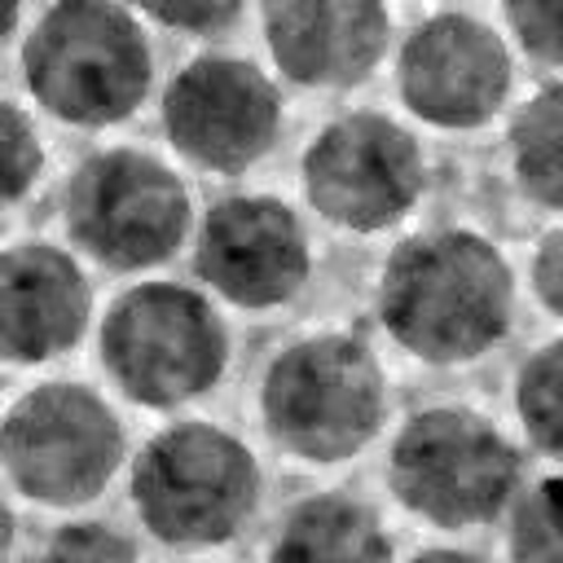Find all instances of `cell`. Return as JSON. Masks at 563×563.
I'll return each instance as SVG.
<instances>
[{
  "label": "cell",
  "instance_id": "obj_2",
  "mask_svg": "<svg viewBox=\"0 0 563 563\" xmlns=\"http://www.w3.org/2000/svg\"><path fill=\"white\" fill-rule=\"evenodd\" d=\"M391 383L378 347L356 325H317L277 343L255 383L268 444L299 466H343L387 427Z\"/></svg>",
  "mask_w": 563,
  "mask_h": 563
},
{
  "label": "cell",
  "instance_id": "obj_22",
  "mask_svg": "<svg viewBox=\"0 0 563 563\" xmlns=\"http://www.w3.org/2000/svg\"><path fill=\"white\" fill-rule=\"evenodd\" d=\"M141 13H145L150 26H163V31L185 35V40H224L251 18L246 4H220V0H211V4H163V9H141Z\"/></svg>",
  "mask_w": 563,
  "mask_h": 563
},
{
  "label": "cell",
  "instance_id": "obj_14",
  "mask_svg": "<svg viewBox=\"0 0 563 563\" xmlns=\"http://www.w3.org/2000/svg\"><path fill=\"white\" fill-rule=\"evenodd\" d=\"M97 317L84 260L53 238H18L0 260V330L13 369H40L75 352Z\"/></svg>",
  "mask_w": 563,
  "mask_h": 563
},
{
  "label": "cell",
  "instance_id": "obj_11",
  "mask_svg": "<svg viewBox=\"0 0 563 563\" xmlns=\"http://www.w3.org/2000/svg\"><path fill=\"white\" fill-rule=\"evenodd\" d=\"M396 101L431 132H484L515 106V48L475 9L418 13L391 53Z\"/></svg>",
  "mask_w": 563,
  "mask_h": 563
},
{
  "label": "cell",
  "instance_id": "obj_7",
  "mask_svg": "<svg viewBox=\"0 0 563 563\" xmlns=\"http://www.w3.org/2000/svg\"><path fill=\"white\" fill-rule=\"evenodd\" d=\"M128 501L141 532L163 550H220L255 523L264 466L224 422L176 418L132 453Z\"/></svg>",
  "mask_w": 563,
  "mask_h": 563
},
{
  "label": "cell",
  "instance_id": "obj_19",
  "mask_svg": "<svg viewBox=\"0 0 563 563\" xmlns=\"http://www.w3.org/2000/svg\"><path fill=\"white\" fill-rule=\"evenodd\" d=\"M31 563H145L136 537L101 515H70L44 532Z\"/></svg>",
  "mask_w": 563,
  "mask_h": 563
},
{
  "label": "cell",
  "instance_id": "obj_5",
  "mask_svg": "<svg viewBox=\"0 0 563 563\" xmlns=\"http://www.w3.org/2000/svg\"><path fill=\"white\" fill-rule=\"evenodd\" d=\"M383 479L409 519L471 532L506 519L528 484V453L493 413L466 400H431L391 431Z\"/></svg>",
  "mask_w": 563,
  "mask_h": 563
},
{
  "label": "cell",
  "instance_id": "obj_3",
  "mask_svg": "<svg viewBox=\"0 0 563 563\" xmlns=\"http://www.w3.org/2000/svg\"><path fill=\"white\" fill-rule=\"evenodd\" d=\"M154 70L145 13L110 0L40 4L18 40V79L35 114L75 132L136 119L154 92Z\"/></svg>",
  "mask_w": 563,
  "mask_h": 563
},
{
  "label": "cell",
  "instance_id": "obj_18",
  "mask_svg": "<svg viewBox=\"0 0 563 563\" xmlns=\"http://www.w3.org/2000/svg\"><path fill=\"white\" fill-rule=\"evenodd\" d=\"M501 523L506 563H563V471L528 479Z\"/></svg>",
  "mask_w": 563,
  "mask_h": 563
},
{
  "label": "cell",
  "instance_id": "obj_21",
  "mask_svg": "<svg viewBox=\"0 0 563 563\" xmlns=\"http://www.w3.org/2000/svg\"><path fill=\"white\" fill-rule=\"evenodd\" d=\"M493 18L519 57L545 70H563V0H519L501 4Z\"/></svg>",
  "mask_w": 563,
  "mask_h": 563
},
{
  "label": "cell",
  "instance_id": "obj_23",
  "mask_svg": "<svg viewBox=\"0 0 563 563\" xmlns=\"http://www.w3.org/2000/svg\"><path fill=\"white\" fill-rule=\"evenodd\" d=\"M528 290L537 299L541 312H550L554 321H563V220L550 224L528 255Z\"/></svg>",
  "mask_w": 563,
  "mask_h": 563
},
{
  "label": "cell",
  "instance_id": "obj_17",
  "mask_svg": "<svg viewBox=\"0 0 563 563\" xmlns=\"http://www.w3.org/2000/svg\"><path fill=\"white\" fill-rule=\"evenodd\" d=\"M510 409L528 449L563 462V334L541 339L519 356L510 374Z\"/></svg>",
  "mask_w": 563,
  "mask_h": 563
},
{
  "label": "cell",
  "instance_id": "obj_13",
  "mask_svg": "<svg viewBox=\"0 0 563 563\" xmlns=\"http://www.w3.org/2000/svg\"><path fill=\"white\" fill-rule=\"evenodd\" d=\"M273 75L299 92H352L396 53V13L365 0H277L255 9Z\"/></svg>",
  "mask_w": 563,
  "mask_h": 563
},
{
  "label": "cell",
  "instance_id": "obj_4",
  "mask_svg": "<svg viewBox=\"0 0 563 563\" xmlns=\"http://www.w3.org/2000/svg\"><path fill=\"white\" fill-rule=\"evenodd\" d=\"M97 365L128 405L176 413L229 378L233 334L198 282L141 277L97 317Z\"/></svg>",
  "mask_w": 563,
  "mask_h": 563
},
{
  "label": "cell",
  "instance_id": "obj_10",
  "mask_svg": "<svg viewBox=\"0 0 563 563\" xmlns=\"http://www.w3.org/2000/svg\"><path fill=\"white\" fill-rule=\"evenodd\" d=\"M167 150L202 176L255 172L286 132L282 79L233 48L185 57L158 88Z\"/></svg>",
  "mask_w": 563,
  "mask_h": 563
},
{
  "label": "cell",
  "instance_id": "obj_16",
  "mask_svg": "<svg viewBox=\"0 0 563 563\" xmlns=\"http://www.w3.org/2000/svg\"><path fill=\"white\" fill-rule=\"evenodd\" d=\"M506 167L523 202L563 216V75L510 106Z\"/></svg>",
  "mask_w": 563,
  "mask_h": 563
},
{
  "label": "cell",
  "instance_id": "obj_1",
  "mask_svg": "<svg viewBox=\"0 0 563 563\" xmlns=\"http://www.w3.org/2000/svg\"><path fill=\"white\" fill-rule=\"evenodd\" d=\"M515 264L475 224H422L378 264L374 321L391 347L431 369L484 361L515 334Z\"/></svg>",
  "mask_w": 563,
  "mask_h": 563
},
{
  "label": "cell",
  "instance_id": "obj_8",
  "mask_svg": "<svg viewBox=\"0 0 563 563\" xmlns=\"http://www.w3.org/2000/svg\"><path fill=\"white\" fill-rule=\"evenodd\" d=\"M9 488L40 510L92 506L132 462L128 422L84 378H40L22 387L0 422Z\"/></svg>",
  "mask_w": 563,
  "mask_h": 563
},
{
  "label": "cell",
  "instance_id": "obj_6",
  "mask_svg": "<svg viewBox=\"0 0 563 563\" xmlns=\"http://www.w3.org/2000/svg\"><path fill=\"white\" fill-rule=\"evenodd\" d=\"M57 220L79 260L141 277L194 242L198 207L172 158L150 145L110 141L70 163L57 185Z\"/></svg>",
  "mask_w": 563,
  "mask_h": 563
},
{
  "label": "cell",
  "instance_id": "obj_24",
  "mask_svg": "<svg viewBox=\"0 0 563 563\" xmlns=\"http://www.w3.org/2000/svg\"><path fill=\"white\" fill-rule=\"evenodd\" d=\"M405 563H493V559L479 554V550H471V545H422Z\"/></svg>",
  "mask_w": 563,
  "mask_h": 563
},
{
  "label": "cell",
  "instance_id": "obj_12",
  "mask_svg": "<svg viewBox=\"0 0 563 563\" xmlns=\"http://www.w3.org/2000/svg\"><path fill=\"white\" fill-rule=\"evenodd\" d=\"M194 282L224 308L264 317L295 308L317 273L303 211L268 189H224L194 224Z\"/></svg>",
  "mask_w": 563,
  "mask_h": 563
},
{
  "label": "cell",
  "instance_id": "obj_20",
  "mask_svg": "<svg viewBox=\"0 0 563 563\" xmlns=\"http://www.w3.org/2000/svg\"><path fill=\"white\" fill-rule=\"evenodd\" d=\"M0 141H4V202L18 211L48 176V145L35 123V110H26L18 97L0 101Z\"/></svg>",
  "mask_w": 563,
  "mask_h": 563
},
{
  "label": "cell",
  "instance_id": "obj_15",
  "mask_svg": "<svg viewBox=\"0 0 563 563\" xmlns=\"http://www.w3.org/2000/svg\"><path fill=\"white\" fill-rule=\"evenodd\" d=\"M264 563H396V537L369 497L312 488L282 506Z\"/></svg>",
  "mask_w": 563,
  "mask_h": 563
},
{
  "label": "cell",
  "instance_id": "obj_9",
  "mask_svg": "<svg viewBox=\"0 0 563 563\" xmlns=\"http://www.w3.org/2000/svg\"><path fill=\"white\" fill-rule=\"evenodd\" d=\"M299 189L308 211L352 238L400 229L431 194V154L413 123L352 106L312 128L299 150Z\"/></svg>",
  "mask_w": 563,
  "mask_h": 563
}]
</instances>
